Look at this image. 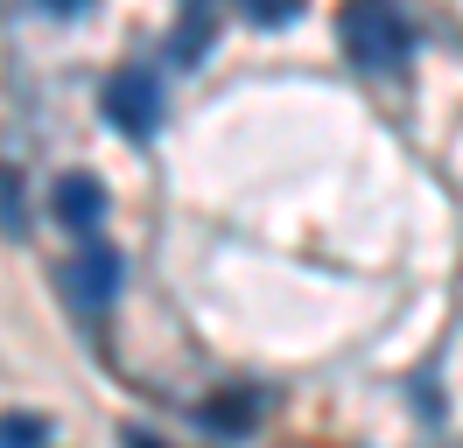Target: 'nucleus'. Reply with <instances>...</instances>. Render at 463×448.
<instances>
[{
    "instance_id": "1",
    "label": "nucleus",
    "mask_w": 463,
    "mask_h": 448,
    "mask_svg": "<svg viewBox=\"0 0 463 448\" xmlns=\"http://www.w3.org/2000/svg\"><path fill=\"white\" fill-rule=\"evenodd\" d=\"M337 35H345V50L358 56L365 70H401L407 50H414V28L401 22V7H393V0H345Z\"/></svg>"
},
{
    "instance_id": "2",
    "label": "nucleus",
    "mask_w": 463,
    "mask_h": 448,
    "mask_svg": "<svg viewBox=\"0 0 463 448\" xmlns=\"http://www.w3.org/2000/svg\"><path fill=\"white\" fill-rule=\"evenodd\" d=\"M162 78L147 70V63H134V70H119L113 84H106V126H119L127 140H155V126H162Z\"/></svg>"
},
{
    "instance_id": "3",
    "label": "nucleus",
    "mask_w": 463,
    "mask_h": 448,
    "mask_svg": "<svg viewBox=\"0 0 463 448\" xmlns=\"http://www.w3.org/2000/svg\"><path fill=\"white\" fill-rule=\"evenodd\" d=\"M119 280H127V266H119L113 246H99V238H85V252L63 266V294L85 308V315H99V308L119 294Z\"/></svg>"
},
{
    "instance_id": "4",
    "label": "nucleus",
    "mask_w": 463,
    "mask_h": 448,
    "mask_svg": "<svg viewBox=\"0 0 463 448\" xmlns=\"http://www.w3.org/2000/svg\"><path fill=\"white\" fill-rule=\"evenodd\" d=\"M50 210H57L63 231L99 238V224H106V182H99V175H85V168H63V175H57V196H50Z\"/></svg>"
},
{
    "instance_id": "5",
    "label": "nucleus",
    "mask_w": 463,
    "mask_h": 448,
    "mask_svg": "<svg viewBox=\"0 0 463 448\" xmlns=\"http://www.w3.org/2000/svg\"><path fill=\"white\" fill-rule=\"evenodd\" d=\"M267 414V392H232V399H211L203 406V427L211 434H253Z\"/></svg>"
},
{
    "instance_id": "6",
    "label": "nucleus",
    "mask_w": 463,
    "mask_h": 448,
    "mask_svg": "<svg viewBox=\"0 0 463 448\" xmlns=\"http://www.w3.org/2000/svg\"><path fill=\"white\" fill-rule=\"evenodd\" d=\"M43 442H50V427H43L35 414H7L0 420V448H43Z\"/></svg>"
},
{
    "instance_id": "7",
    "label": "nucleus",
    "mask_w": 463,
    "mask_h": 448,
    "mask_svg": "<svg viewBox=\"0 0 463 448\" xmlns=\"http://www.w3.org/2000/svg\"><path fill=\"white\" fill-rule=\"evenodd\" d=\"M0 231H7V238L29 231V224H22V175H14V168H0Z\"/></svg>"
},
{
    "instance_id": "8",
    "label": "nucleus",
    "mask_w": 463,
    "mask_h": 448,
    "mask_svg": "<svg viewBox=\"0 0 463 448\" xmlns=\"http://www.w3.org/2000/svg\"><path fill=\"white\" fill-rule=\"evenodd\" d=\"M295 7H302V0H246V14H253V22H288Z\"/></svg>"
},
{
    "instance_id": "9",
    "label": "nucleus",
    "mask_w": 463,
    "mask_h": 448,
    "mask_svg": "<svg viewBox=\"0 0 463 448\" xmlns=\"http://www.w3.org/2000/svg\"><path fill=\"white\" fill-rule=\"evenodd\" d=\"M119 448H162V442H155L147 427H119Z\"/></svg>"
},
{
    "instance_id": "10",
    "label": "nucleus",
    "mask_w": 463,
    "mask_h": 448,
    "mask_svg": "<svg viewBox=\"0 0 463 448\" xmlns=\"http://www.w3.org/2000/svg\"><path fill=\"white\" fill-rule=\"evenodd\" d=\"M50 7H57V14H63V7H85V0H50Z\"/></svg>"
}]
</instances>
